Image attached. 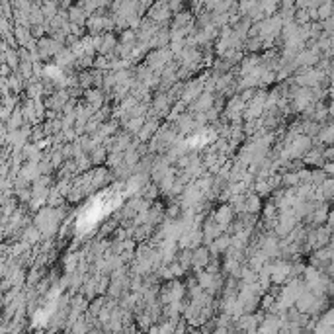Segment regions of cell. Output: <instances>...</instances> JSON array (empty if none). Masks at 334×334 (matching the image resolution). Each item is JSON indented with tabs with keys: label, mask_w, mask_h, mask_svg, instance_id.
Wrapping results in <instances>:
<instances>
[{
	"label": "cell",
	"mask_w": 334,
	"mask_h": 334,
	"mask_svg": "<svg viewBox=\"0 0 334 334\" xmlns=\"http://www.w3.org/2000/svg\"><path fill=\"white\" fill-rule=\"evenodd\" d=\"M86 10L80 6V4H76V6H71V10H69V20L73 22V24H86L84 20H86Z\"/></svg>",
	"instance_id": "1"
}]
</instances>
